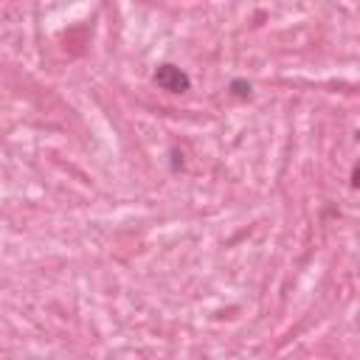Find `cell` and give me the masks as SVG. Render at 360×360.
I'll list each match as a JSON object with an SVG mask.
<instances>
[{
    "mask_svg": "<svg viewBox=\"0 0 360 360\" xmlns=\"http://www.w3.org/2000/svg\"><path fill=\"white\" fill-rule=\"evenodd\" d=\"M155 84L158 87H163V90H169V93H186L188 87H191V79H188V73L186 70H180L177 65H158V70H155Z\"/></svg>",
    "mask_w": 360,
    "mask_h": 360,
    "instance_id": "obj_1",
    "label": "cell"
},
{
    "mask_svg": "<svg viewBox=\"0 0 360 360\" xmlns=\"http://www.w3.org/2000/svg\"><path fill=\"white\" fill-rule=\"evenodd\" d=\"M231 93H233L236 98H248V96H250V82L233 79V82H231Z\"/></svg>",
    "mask_w": 360,
    "mask_h": 360,
    "instance_id": "obj_2",
    "label": "cell"
}]
</instances>
